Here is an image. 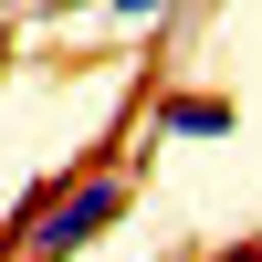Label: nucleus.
Listing matches in <instances>:
<instances>
[{
  "label": "nucleus",
  "instance_id": "obj_1",
  "mask_svg": "<svg viewBox=\"0 0 262 262\" xmlns=\"http://www.w3.org/2000/svg\"><path fill=\"white\" fill-rule=\"evenodd\" d=\"M126 210H137V168H116V158L53 168L42 189H21L0 210V262H84V252H105V231H126Z\"/></svg>",
  "mask_w": 262,
  "mask_h": 262
},
{
  "label": "nucleus",
  "instance_id": "obj_2",
  "mask_svg": "<svg viewBox=\"0 0 262 262\" xmlns=\"http://www.w3.org/2000/svg\"><path fill=\"white\" fill-rule=\"evenodd\" d=\"M231 126H242V95H221V84H168L147 105V137L158 147H221Z\"/></svg>",
  "mask_w": 262,
  "mask_h": 262
},
{
  "label": "nucleus",
  "instance_id": "obj_3",
  "mask_svg": "<svg viewBox=\"0 0 262 262\" xmlns=\"http://www.w3.org/2000/svg\"><path fill=\"white\" fill-rule=\"evenodd\" d=\"M63 11H95V21H116V32H168L189 0H63Z\"/></svg>",
  "mask_w": 262,
  "mask_h": 262
},
{
  "label": "nucleus",
  "instance_id": "obj_4",
  "mask_svg": "<svg viewBox=\"0 0 262 262\" xmlns=\"http://www.w3.org/2000/svg\"><path fill=\"white\" fill-rule=\"evenodd\" d=\"M200 262H262V242H231V252H200Z\"/></svg>",
  "mask_w": 262,
  "mask_h": 262
},
{
  "label": "nucleus",
  "instance_id": "obj_5",
  "mask_svg": "<svg viewBox=\"0 0 262 262\" xmlns=\"http://www.w3.org/2000/svg\"><path fill=\"white\" fill-rule=\"evenodd\" d=\"M11 21H21V0H0V32H11Z\"/></svg>",
  "mask_w": 262,
  "mask_h": 262
},
{
  "label": "nucleus",
  "instance_id": "obj_6",
  "mask_svg": "<svg viewBox=\"0 0 262 262\" xmlns=\"http://www.w3.org/2000/svg\"><path fill=\"white\" fill-rule=\"evenodd\" d=\"M189 11H231V0H189Z\"/></svg>",
  "mask_w": 262,
  "mask_h": 262
}]
</instances>
